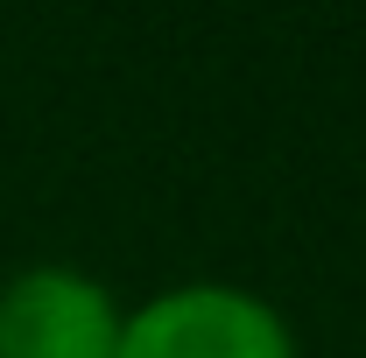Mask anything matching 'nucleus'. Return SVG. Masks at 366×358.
Segmentation results:
<instances>
[{
    "label": "nucleus",
    "instance_id": "1",
    "mask_svg": "<svg viewBox=\"0 0 366 358\" xmlns=\"http://www.w3.org/2000/svg\"><path fill=\"white\" fill-rule=\"evenodd\" d=\"M120 358H303L296 323L239 281H177L120 323Z\"/></svg>",
    "mask_w": 366,
    "mask_h": 358
},
{
    "label": "nucleus",
    "instance_id": "2",
    "mask_svg": "<svg viewBox=\"0 0 366 358\" xmlns=\"http://www.w3.org/2000/svg\"><path fill=\"white\" fill-rule=\"evenodd\" d=\"M127 302L71 260H36L0 281V358H120Z\"/></svg>",
    "mask_w": 366,
    "mask_h": 358
}]
</instances>
